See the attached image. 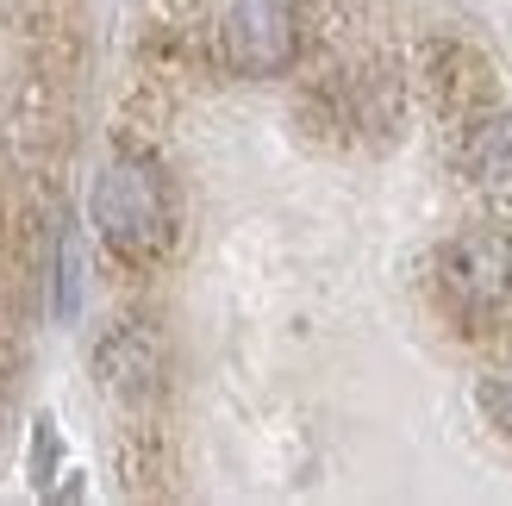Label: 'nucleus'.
I'll use <instances>...</instances> for the list:
<instances>
[{
	"label": "nucleus",
	"instance_id": "1",
	"mask_svg": "<svg viewBox=\"0 0 512 506\" xmlns=\"http://www.w3.org/2000/svg\"><path fill=\"white\" fill-rule=\"evenodd\" d=\"M94 225H100V238H107L119 257H150V250H163L169 225H175L163 175L144 157H119L94 182Z\"/></svg>",
	"mask_w": 512,
	"mask_h": 506
},
{
	"label": "nucleus",
	"instance_id": "2",
	"mask_svg": "<svg viewBox=\"0 0 512 506\" xmlns=\"http://www.w3.org/2000/svg\"><path fill=\"white\" fill-rule=\"evenodd\" d=\"M438 282H444V300L463 319H494L512 300V238H500V232L450 238L444 257H438Z\"/></svg>",
	"mask_w": 512,
	"mask_h": 506
},
{
	"label": "nucleus",
	"instance_id": "3",
	"mask_svg": "<svg viewBox=\"0 0 512 506\" xmlns=\"http://www.w3.org/2000/svg\"><path fill=\"white\" fill-rule=\"evenodd\" d=\"M219 50L238 75H281L300 50L294 0H225Z\"/></svg>",
	"mask_w": 512,
	"mask_h": 506
},
{
	"label": "nucleus",
	"instance_id": "4",
	"mask_svg": "<svg viewBox=\"0 0 512 506\" xmlns=\"http://www.w3.org/2000/svg\"><path fill=\"white\" fill-rule=\"evenodd\" d=\"M100 375H107V388H144L157 375V344L138 325H125V332H113L100 344Z\"/></svg>",
	"mask_w": 512,
	"mask_h": 506
},
{
	"label": "nucleus",
	"instance_id": "5",
	"mask_svg": "<svg viewBox=\"0 0 512 506\" xmlns=\"http://www.w3.org/2000/svg\"><path fill=\"white\" fill-rule=\"evenodd\" d=\"M469 169L481 182H512V119L506 113H481L469 125Z\"/></svg>",
	"mask_w": 512,
	"mask_h": 506
}]
</instances>
